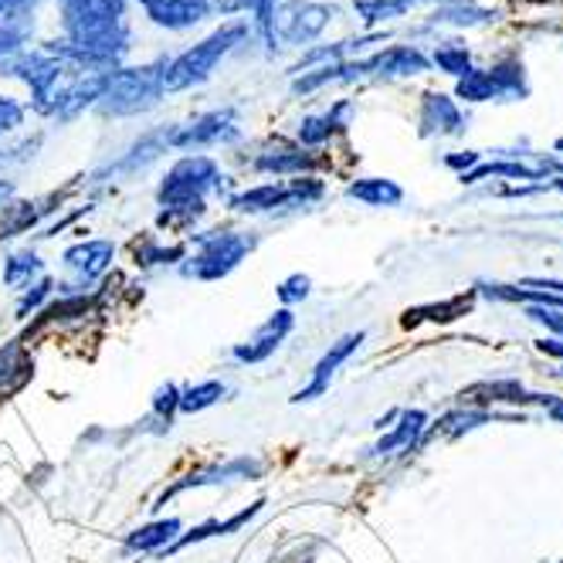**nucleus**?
Instances as JSON below:
<instances>
[{
    "label": "nucleus",
    "instance_id": "cd10ccee",
    "mask_svg": "<svg viewBox=\"0 0 563 563\" xmlns=\"http://www.w3.org/2000/svg\"><path fill=\"white\" fill-rule=\"evenodd\" d=\"M228 394V387L221 380H205V384H194L187 390H180V411L184 415H200L208 411L211 405H218V400Z\"/></svg>",
    "mask_w": 563,
    "mask_h": 563
},
{
    "label": "nucleus",
    "instance_id": "423d86ee",
    "mask_svg": "<svg viewBox=\"0 0 563 563\" xmlns=\"http://www.w3.org/2000/svg\"><path fill=\"white\" fill-rule=\"evenodd\" d=\"M530 96V75L519 55L496 58L486 68H472L455 82V102H522Z\"/></svg>",
    "mask_w": 563,
    "mask_h": 563
},
{
    "label": "nucleus",
    "instance_id": "49530a36",
    "mask_svg": "<svg viewBox=\"0 0 563 563\" xmlns=\"http://www.w3.org/2000/svg\"><path fill=\"white\" fill-rule=\"evenodd\" d=\"M194 4H214V0H194Z\"/></svg>",
    "mask_w": 563,
    "mask_h": 563
},
{
    "label": "nucleus",
    "instance_id": "6ab92c4d",
    "mask_svg": "<svg viewBox=\"0 0 563 563\" xmlns=\"http://www.w3.org/2000/svg\"><path fill=\"white\" fill-rule=\"evenodd\" d=\"M503 14L493 8H482L478 0H452L428 14V27H449V31H472V27H489Z\"/></svg>",
    "mask_w": 563,
    "mask_h": 563
},
{
    "label": "nucleus",
    "instance_id": "37998d69",
    "mask_svg": "<svg viewBox=\"0 0 563 563\" xmlns=\"http://www.w3.org/2000/svg\"><path fill=\"white\" fill-rule=\"evenodd\" d=\"M547 411H550V418H556V421H563V400H553V405H550Z\"/></svg>",
    "mask_w": 563,
    "mask_h": 563
},
{
    "label": "nucleus",
    "instance_id": "4be33fe9",
    "mask_svg": "<svg viewBox=\"0 0 563 563\" xmlns=\"http://www.w3.org/2000/svg\"><path fill=\"white\" fill-rule=\"evenodd\" d=\"M258 509H262V503H255V506H249V509H241V512H238V516H231V519H214V522H205V527L190 530L187 537H177V540L170 543V550H167V553H177V550H184V547H190V543L211 540V537H228V533H238L241 527H245L249 519H255V516H258Z\"/></svg>",
    "mask_w": 563,
    "mask_h": 563
},
{
    "label": "nucleus",
    "instance_id": "1a4fd4ad",
    "mask_svg": "<svg viewBox=\"0 0 563 563\" xmlns=\"http://www.w3.org/2000/svg\"><path fill=\"white\" fill-rule=\"evenodd\" d=\"M167 136V150H208V146H224L234 143L241 136V109L238 106H221V109H208L180 126L164 130Z\"/></svg>",
    "mask_w": 563,
    "mask_h": 563
},
{
    "label": "nucleus",
    "instance_id": "e433bc0d",
    "mask_svg": "<svg viewBox=\"0 0 563 563\" xmlns=\"http://www.w3.org/2000/svg\"><path fill=\"white\" fill-rule=\"evenodd\" d=\"M489 421V415H449V418H441L438 421V428L441 431H449V434H462V431H468V428H475V424H486Z\"/></svg>",
    "mask_w": 563,
    "mask_h": 563
},
{
    "label": "nucleus",
    "instance_id": "ddd939ff",
    "mask_svg": "<svg viewBox=\"0 0 563 563\" xmlns=\"http://www.w3.org/2000/svg\"><path fill=\"white\" fill-rule=\"evenodd\" d=\"M136 4L150 24L174 34L194 31L214 18V4H194V0H136Z\"/></svg>",
    "mask_w": 563,
    "mask_h": 563
},
{
    "label": "nucleus",
    "instance_id": "7c9ffc66",
    "mask_svg": "<svg viewBox=\"0 0 563 563\" xmlns=\"http://www.w3.org/2000/svg\"><path fill=\"white\" fill-rule=\"evenodd\" d=\"M468 306H472L468 299H452V302H445V306L415 309V312H408L405 323L411 327V323H418V319H441V323H449V319H455V316H465V309H468Z\"/></svg>",
    "mask_w": 563,
    "mask_h": 563
},
{
    "label": "nucleus",
    "instance_id": "4468645a",
    "mask_svg": "<svg viewBox=\"0 0 563 563\" xmlns=\"http://www.w3.org/2000/svg\"><path fill=\"white\" fill-rule=\"evenodd\" d=\"M296 330V316H292V309H278V312H272L265 323L245 340V343H238L234 346V360L238 364H262V360H268L282 343H286V336Z\"/></svg>",
    "mask_w": 563,
    "mask_h": 563
},
{
    "label": "nucleus",
    "instance_id": "c85d7f7f",
    "mask_svg": "<svg viewBox=\"0 0 563 563\" xmlns=\"http://www.w3.org/2000/svg\"><path fill=\"white\" fill-rule=\"evenodd\" d=\"M42 275V258H37L34 252H14L8 262H4V282L11 289H24L31 286V278Z\"/></svg>",
    "mask_w": 563,
    "mask_h": 563
},
{
    "label": "nucleus",
    "instance_id": "dca6fc26",
    "mask_svg": "<svg viewBox=\"0 0 563 563\" xmlns=\"http://www.w3.org/2000/svg\"><path fill=\"white\" fill-rule=\"evenodd\" d=\"M262 472H265V465L258 462V459H249V455H241V459H231V462H224V465H211V468H200V472H194V475H187V478H180V482H174V486L159 496V506H164L167 499H174L177 493H184V489H200V486H218V482H231V478H262ZM156 506V509H159Z\"/></svg>",
    "mask_w": 563,
    "mask_h": 563
},
{
    "label": "nucleus",
    "instance_id": "473e14b6",
    "mask_svg": "<svg viewBox=\"0 0 563 563\" xmlns=\"http://www.w3.org/2000/svg\"><path fill=\"white\" fill-rule=\"evenodd\" d=\"M52 289H55V282H52V278H42V282H37V286H31V289L24 292L21 306H18V316H21V319H27L37 306H42V302L52 296Z\"/></svg>",
    "mask_w": 563,
    "mask_h": 563
},
{
    "label": "nucleus",
    "instance_id": "6e6552de",
    "mask_svg": "<svg viewBox=\"0 0 563 563\" xmlns=\"http://www.w3.org/2000/svg\"><path fill=\"white\" fill-rule=\"evenodd\" d=\"M194 241H197V255H190L180 272L200 282H218L231 275L258 245V238L252 231H208V234H194Z\"/></svg>",
    "mask_w": 563,
    "mask_h": 563
},
{
    "label": "nucleus",
    "instance_id": "c756f323",
    "mask_svg": "<svg viewBox=\"0 0 563 563\" xmlns=\"http://www.w3.org/2000/svg\"><path fill=\"white\" fill-rule=\"evenodd\" d=\"M24 119H27V102L0 92V140L14 136L24 126Z\"/></svg>",
    "mask_w": 563,
    "mask_h": 563
},
{
    "label": "nucleus",
    "instance_id": "9b49d317",
    "mask_svg": "<svg viewBox=\"0 0 563 563\" xmlns=\"http://www.w3.org/2000/svg\"><path fill=\"white\" fill-rule=\"evenodd\" d=\"M102 86H106V71H71L65 78V86H62L48 119H55V123H71V119H78L82 112L96 109Z\"/></svg>",
    "mask_w": 563,
    "mask_h": 563
},
{
    "label": "nucleus",
    "instance_id": "b1692460",
    "mask_svg": "<svg viewBox=\"0 0 563 563\" xmlns=\"http://www.w3.org/2000/svg\"><path fill=\"white\" fill-rule=\"evenodd\" d=\"M424 424H428V415L424 411H400V424L387 438L377 441L374 455H390L394 449H408L411 452V445L424 434Z\"/></svg>",
    "mask_w": 563,
    "mask_h": 563
},
{
    "label": "nucleus",
    "instance_id": "2eb2a0df",
    "mask_svg": "<svg viewBox=\"0 0 563 563\" xmlns=\"http://www.w3.org/2000/svg\"><path fill=\"white\" fill-rule=\"evenodd\" d=\"M367 340V333L360 330V333H346V336H340L336 343H330V350L319 356V364L312 367V380L292 397L296 405L299 400H316V397H323L327 390H330V384H333V377H336V371L346 364V360L360 350V343Z\"/></svg>",
    "mask_w": 563,
    "mask_h": 563
},
{
    "label": "nucleus",
    "instance_id": "5701e85b",
    "mask_svg": "<svg viewBox=\"0 0 563 563\" xmlns=\"http://www.w3.org/2000/svg\"><path fill=\"white\" fill-rule=\"evenodd\" d=\"M415 8L408 0H353V14L367 31H377L380 24H390L397 18H408Z\"/></svg>",
    "mask_w": 563,
    "mask_h": 563
},
{
    "label": "nucleus",
    "instance_id": "f257e3e1",
    "mask_svg": "<svg viewBox=\"0 0 563 563\" xmlns=\"http://www.w3.org/2000/svg\"><path fill=\"white\" fill-rule=\"evenodd\" d=\"M224 174L205 153H187L177 164L164 174L156 187V200H159V228H187L194 224L200 214L208 211V194H221Z\"/></svg>",
    "mask_w": 563,
    "mask_h": 563
},
{
    "label": "nucleus",
    "instance_id": "a878e982",
    "mask_svg": "<svg viewBox=\"0 0 563 563\" xmlns=\"http://www.w3.org/2000/svg\"><path fill=\"white\" fill-rule=\"evenodd\" d=\"M428 62H431V68L445 71L452 78H465L475 68V55L462 42H441V45H434V52L428 55Z\"/></svg>",
    "mask_w": 563,
    "mask_h": 563
},
{
    "label": "nucleus",
    "instance_id": "a18cd8bd",
    "mask_svg": "<svg viewBox=\"0 0 563 563\" xmlns=\"http://www.w3.org/2000/svg\"><path fill=\"white\" fill-rule=\"evenodd\" d=\"M550 170H556V174H563V164H547Z\"/></svg>",
    "mask_w": 563,
    "mask_h": 563
},
{
    "label": "nucleus",
    "instance_id": "f8f14e48",
    "mask_svg": "<svg viewBox=\"0 0 563 563\" xmlns=\"http://www.w3.org/2000/svg\"><path fill=\"white\" fill-rule=\"evenodd\" d=\"M465 112L459 109L455 96H445V92H424L421 96V106H418V133L424 140H434V136H462L468 126Z\"/></svg>",
    "mask_w": 563,
    "mask_h": 563
},
{
    "label": "nucleus",
    "instance_id": "bb28decb",
    "mask_svg": "<svg viewBox=\"0 0 563 563\" xmlns=\"http://www.w3.org/2000/svg\"><path fill=\"white\" fill-rule=\"evenodd\" d=\"M547 164L543 167H522V164H482L472 167L468 174H462V184H475L482 177H509V180H547Z\"/></svg>",
    "mask_w": 563,
    "mask_h": 563
},
{
    "label": "nucleus",
    "instance_id": "a19ab883",
    "mask_svg": "<svg viewBox=\"0 0 563 563\" xmlns=\"http://www.w3.org/2000/svg\"><path fill=\"white\" fill-rule=\"evenodd\" d=\"M537 350H540V353H547V356L563 360V340H540V343H537Z\"/></svg>",
    "mask_w": 563,
    "mask_h": 563
},
{
    "label": "nucleus",
    "instance_id": "0eeeda50",
    "mask_svg": "<svg viewBox=\"0 0 563 563\" xmlns=\"http://www.w3.org/2000/svg\"><path fill=\"white\" fill-rule=\"evenodd\" d=\"M323 197H327V184L306 174L296 180H272V184H258L252 190L231 194L228 208L238 214H275V211H296V208L319 205Z\"/></svg>",
    "mask_w": 563,
    "mask_h": 563
},
{
    "label": "nucleus",
    "instance_id": "de8ad7c7",
    "mask_svg": "<svg viewBox=\"0 0 563 563\" xmlns=\"http://www.w3.org/2000/svg\"><path fill=\"white\" fill-rule=\"evenodd\" d=\"M556 150H563V140H560V143H556Z\"/></svg>",
    "mask_w": 563,
    "mask_h": 563
},
{
    "label": "nucleus",
    "instance_id": "f704fd0d",
    "mask_svg": "<svg viewBox=\"0 0 563 563\" xmlns=\"http://www.w3.org/2000/svg\"><path fill=\"white\" fill-rule=\"evenodd\" d=\"M184 258V249H159V245H146L136 249V262L140 265H164V262H180Z\"/></svg>",
    "mask_w": 563,
    "mask_h": 563
},
{
    "label": "nucleus",
    "instance_id": "c9c22d12",
    "mask_svg": "<svg viewBox=\"0 0 563 563\" xmlns=\"http://www.w3.org/2000/svg\"><path fill=\"white\" fill-rule=\"evenodd\" d=\"M527 316L533 319V323H543L550 333L563 336V309H550V306H530Z\"/></svg>",
    "mask_w": 563,
    "mask_h": 563
},
{
    "label": "nucleus",
    "instance_id": "412c9836",
    "mask_svg": "<svg viewBox=\"0 0 563 563\" xmlns=\"http://www.w3.org/2000/svg\"><path fill=\"white\" fill-rule=\"evenodd\" d=\"M346 197L360 200V205H371V208H397L400 200H405V187L387 177H356L346 187Z\"/></svg>",
    "mask_w": 563,
    "mask_h": 563
},
{
    "label": "nucleus",
    "instance_id": "79ce46f5",
    "mask_svg": "<svg viewBox=\"0 0 563 563\" xmlns=\"http://www.w3.org/2000/svg\"><path fill=\"white\" fill-rule=\"evenodd\" d=\"M11 197H14V184H11V180H4V177H0V208H4Z\"/></svg>",
    "mask_w": 563,
    "mask_h": 563
},
{
    "label": "nucleus",
    "instance_id": "39448f33",
    "mask_svg": "<svg viewBox=\"0 0 563 563\" xmlns=\"http://www.w3.org/2000/svg\"><path fill=\"white\" fill-rule=\"evenodd\" d=\"M71 71H78V68H68L65 62L52 58L48 52H42L37 45L21 52V55L0 58V78H18V82H24L27 92H31L27 109L37 112V115H52L55 99H58L65 78Z\"/></svg>",
    "mask_w": 563,
    "mask_h": 563
},
{
    "label": "nucleus",
    "instance_id": "aec40b11",
    "mask_svg": "<svg viewBox=\"0 0 563 563\" xmlns=\"http://www.w3.org/2000/svg\"><path fill=\"white\" fill-rule=\"evenodd\" d=\"M112 255H115V245L109 238H92L65 252V268L78 275V286H89V282H96L109 268Z\"/></svg>",
    "mask_w": 563,
    "mask_h": 563
},
{
    "label": "nucleus",
    "instance_id": "4c0bfd02",
    "mask_svg": "<svg viewBox=\"0 0 563 563\" xmlns=\"http://www.w3.org/2000/svg\"><path fill=\"white\" fill-rule=\"evenodd\" d=\"M45 0H0V18H21V14H37Z\"/></svg>",
    "mask_w": 563,
    "mask_h": 563
},
{
    "label": "nucleus",
    "instance_id": "c03bdc74",
    "mask_svg": "<svg viewBox=\"0 0 563 563\" xmlns=\"http://www.w3.org/2000/svg\"><path fill=\"white\" fill-rule=\"evenodd\" d=\"M543 187H553V190H563V177H556V180H543Z\"/></svg>",
    "mask_w": 563,
    "mask_h": 563
},
{
    "label": "nucleus",
    "instance_id": "f3484780",
    "mask_svg": "<svg viewBox=\"0 0 563 563\" xmlns=\"http://www.w3.org/2000/svg\"><path fill=\"white\" fill-rule=\"evenodd\" d=\"M350 112H353V102L350 99H336L327 112H312V115H302L299 119V146L302 150H319L327 146L336 133H343L350 126Z\"/></svg>",
    "mask_w": 563,
    "mask_h": 563
},
{
    "label": "nucleus",
    "instance_id": "9d476101",
    "mask_svg": "<svg viewBox=\"0 0 563 563\" xmlns=\"http://www.w3.org/2000/svg\"><path fill=\"white\" fill-rule=\"evenodd\" d=\"M431 71L428 52L421 45H387L364 58H356L360 82H397V78H418Z\"/></svg>",
    "mask_w": 563,
    "mask_h": 563
},
{
    "label": "nucleus",
    "instance_id": "58836bf2",
    "mask_svg": "<svg viewBox=\"0 0 563 563\" xmlns=\"http://www.w3.org/2000/svg\"><path fill=\"white\" fill-rule=\"evenodd\" d=\"M478 159H482V156H478L475 150H468V153H449V156H445V164H449L452 170L468 174L472 167H478ZM462 174H459V177H462Z\"/></svg>",
    "mask_w": 563,
    "mask_h": 563
},
{
    "label": "nucleus",
    "instance_id": "a211bd4d",
    "mask_svg": "<svg viewBox=\"0 0 563 563\" xmlns=\"http://www.w3.org/2000/svg\"><path fill=\"white\" fill-rule=\"evenodd\" d=\"M316 167H319V156L312 150L289 146V143H275L252 159L255 174H275V177H306Z\"/></svg>",
    "mask_w": 563,
    "mask_h": 563
},
{
    "label": "nucleus",
    "instance_id": "f03ea898",
    "mask_svg": "<svg viewBox=\"0 0 563 563\" xmlns=\"http://www.w3.org/2000/svg\"><path fill=\"white\" fill-rule=\"evenodd\" d=\"M249 42H252V24L245 18H228L211 34L200 37L197 45L170 55L167 68H164V89H167V96L208 86L211 78H214V71L221 68V62H228L238 48H245Z\"/></svg>",
    "mask_w": 563,
    "mask_h": 563
},
{
    "label": "nucleus",
    "instance_id": "20e7f679",
    "mask_svg": "<svg viewBox=\"0 0 563 563\" xmlns=\"http://www.w3.org/2000/svg\"><path fill=\"white\" fill-rule=\"evenodd\" d=\"M340 4H327V0H286V4H278L272 18L268 58L282 55L286 48L306 52L319 45V37L330 31V24L340 21Z\"/></svg>",
    "mask_w": 563,
    "mask_h": 563
},
{
    "label": "nucleus",
    "instance_id": "72a5a7b5",
    "mask_svg": "<svg viewBox=\"0 0 563 563\" xmlns=\"http://www.w3.org/2000/svg\"><path fill=\"white\" fill-rule=\"evenodd\" d=\"M180 408V387L177 384H164L153 394V415L159 418H170Z\"/></svg>",
    "mask_w": 563,
    "mask_h": 563
},
{
    "label": "nucleus",
    "instance_id": "393cba45",
    "mask_svg": "<svg viewBox=\"0 0 563 563\" xmlns=\"http://www.w3.org/2000/svg\"><path fill=\"white\" fill-rule=\"evenodd\" d=\"M180 533V519H156V522H146V527L133 530L126 537V550H167Z\"/></svg>",
    "mask_w": 563,
    "mask_h": 563
},
{
    "label": "nucleus",
    "instance_id": "ea45409f",
    "mask_svg": "<svg viewBox=\"0 0 563 563\" xmlns=\"http://www.w3.org/2000/svg\"><path fill=\"white\" fill-rule=\"evenodd\" d=\"M519 289H540V292H553V296H563V282H553V278H522Z\"/></svg>",
    "mask_w": 563,
    "mask_h": 563
},
{
    "label": "nucleus",
    "instance_id": "7ed1b4c3",
    "mask_svg": "<svg viewBox=\"0 0 563 563\" xmlns=\"http://www.w3.org/2000/svg\"><path fill=\"white\" fill-rule=\"evenodd\" d=\"M167 58L170 55H159L143 65H119L106 71V86L96 102V112L106 119H130V115H143L156 109L167 99V89H164Z\"/></svg>",
    "mask_w": 563,
    "mask_h": 563
},
{
    "label": "nucleus",
    "instance_id": "2f4dec72",
    "mask_svg": "<svg viewBox=\"0 0 563 563\" xmlns=\"http://www.w3.org/2000/svg\"><path fill=\"white\" fill-rule=\"evenodd\" d=\"M309 275H302V272H296V275H289L286 282L278 286V299L286 302V306H292V302H302L306 296H309Z\"/></svg>",
    "mask_w": 563,
    "mask_h": 563
}]
</instances>
